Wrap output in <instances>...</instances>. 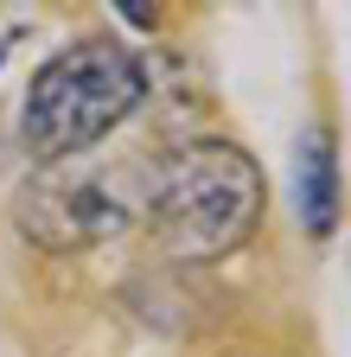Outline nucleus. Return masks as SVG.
<instances>
[{
	"label": "nucleus",
	"mask_w": 351,
	"mask_h": 357,
	"mask_svg": "<svg viewBox=\"0 0 351 357\" xmlns=\"http://www.w3.org/2000/svg\"><path fill=\"white\" fill-rule=\"evenodd\" d=\"M13 217H20V230L38 249H90V243L128 230L135 198H128L121 178L103 172V166H64V160H52L45 172H32L20 185Z\"/></svg>",
	"instance_id": "nucleus-3"
},
{
	"label": "nucleus",
	"mask_w": 351,
	"mask_h": 357,
	"mask_svg": "<svg viewBox=\"0 0 351 357\" xmlns=\"http://www.w3.org/2000/svg\"><path fill=\"white\" fill-rule=\"evenodd\" d=\"M147 96V64L115 38H77L45 58L20 102V141L38 160H70L121 128Z\"/></svg>",
	"instance_id": "nucleus-1"
},
{
	"label": "nucleus",
	"mask_w": 351,
	"mask_h": 357,
	"mask_svg": "<svg viewBox=\"0 0 351 357\" xmlns=\"http://www.w3.org/2000/svg\"><path fill=\"white\" fill-rule=\"evenodd\" d=\"M13 38H20V26H0V64H7V52H13Z\"/></svg>",
	"instance_id": "nucleus-5"
},
{
	"label": "nucleus",
	"mask_w": 351,
	"mask_h": 357,
	"mask_svg": "<svg viewBox=\"0 0 351 357\" xmlns=\"http://www.w3.org/2000/svg\"><path fill=\"white\" fill-rule=\"evenodd\" d=\"M294 211H300V230L332 236V223H338V153H332L326 128L300 134V153H294Z\"/></svg>",
	"instance_id": "nucleus-4"
},
{
	"label": "nucleus",
	"mask_w": 351,
	"mask_h": 357,
	"mask_svg": "<svg viewBox=\"0 0 351 357\" xmlns=\"http://www.w3.org/2000/svg\"><path fill=\"white\" fill-rule=\"evenodd\" d=\"M147 217L166 255L179 261H217L230 255L262 217V172L230 141H192L172 160H160Z\"/></svg>",
	"instance_id": "nucleus-2"
}]
</instances>
